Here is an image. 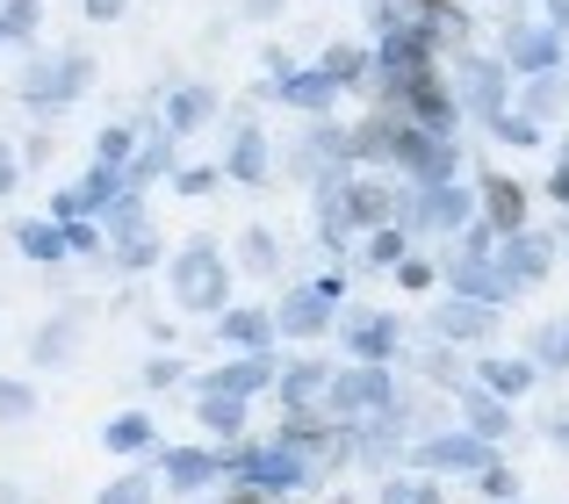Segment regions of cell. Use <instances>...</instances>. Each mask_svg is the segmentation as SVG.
I'll return each mask as SVG.
<instances>
[{"instance_id":"obj_42","label":"cell","mask_w":569,"mask_h":504,"mask_svg":"<svg viewBox=\"0 0 569 504\" xmlns=\"http://www.w3.org/2000/svg\"><path fill=\"white\" fill-rule=\"evenodd\" d=\"M548 29H556V37L569 29V0H548Z\"/></svg>"},{"instance_id":"obj_20","label":"cell","mask_w":569,"mask_h":504,"mask_svg":"<svg viewBox=\"0 0 569 504\" xmlns=\"http://www.w3.org/2000/svg\"><path fill=\"white\" fill-rule=\"evenodd\" d=\"M231 181H238V188H260V181H267V130H260V123H238V144H231Z\"/></svg>"},{"instance_id":"obj_14","label":"cell","mask_w":569,"mask_h":504,"mask_svg":"<svg viewBox=\"0 0 569 504\" xmlns=\"http://www.w3.org/2000/svg\"><path fill=\"white\" fill-rule=\"evenodd\" d=\"M332 396V367L303 361V367H281V411H325Z\"/></svg>"},{"instance_id":"obj_9","label":"cell","mask_w":569,"mask_h":504,"mask_svg":"<svg viewBox=\"0 0 569 504\" xmlns=\"http://www.w3.org/2000/svg\"><path fill=\"white\" fill-rule=\"evenodd\" d=\"M94 80V58H58V65H37V72H22V101H37V109H58V101H72L80 87Z\"/></svg>"},{"instance_id":"obj_8","label":"cell","mask_w":569,"mask_h":504,"mask_svg":"<svg viewBox=\"0 0 569 504\" xmlns=\"http://www.w3.org/2000/svg\"><path fill=\"white\" fill-rule=\"evenodd\" d=\"M562 37L548 22H505V72H556Z\"/></svg>"},{"instance_id":"obj_4","label":"cell","mask_w":569,"mask_h":504,"mask_svg":"<svg viewBox=\"0 0 569 504\" xmlns=\"http://www.w3.org/2000/svg\"><path fill=\"white\" fill-rule=\"evenodd\" d=\"M339 295H347V281H339V274H325V281H310V289L281 295V310H274V339H318L325 324L339 317Z\"/></svg>"},{"instance_id":"obj_2","label":"cell","mask_w":569,"mask_h":504,"mask_svg":"<svg viewBox=\"0 0 569 504\" xmlns=\"http://www.w3.org/2000/svg\"><path fill=\"white\" fill-rule=\"evenodd\" d=\"M389 411H397V375L389 367H332V396H325L332 425H376Z\"/></svg>"},{"instance_id":"obj_37","label":"cell","mask_w":569,"mask_h":504,"mask_svg":"<svg viewBox=\"0 0 569 504\" xmlns=\"http://www.w3.org/2000/svg\"><path fill=\"white\" fill-rule=\"evenodd\" d=\"M397 281H403V289H426L432 266H426V260H403V266H397Z\"/></svg>"},{"instance_id":"obj_25","label":"cell","mask_w":569,"mask_h":504,"mask_svg":"<svg viewBox=\"0 0 569 504\" xmlns=\"http://www.w3.org/2000/svg\"><path fill=\"white\" fill-rule=\"evenodd\" d=\"M318 72L332 87H353V80H368V51H361V43H332V51L318 58Z\"/></svg>"},{"instance_id":"obj_30","label":"cell","mask_w":569,"mask_h":504,"mask_svg":"<svg viewBox=\"0 0 569 504\" xmlns=\"http://www.w3.org/2000/svg\"><path fill=\"white\" fill-rule=\"evenodd\" d=\"M238 260H246L252 274H274V266H281V245H274V231H246V245H238Z\"/></svg>"},{"instance_id":"obj_3","label":"cell","mask_w":569,"mask_h":504,"mask_svg":"<svg viewBox=\"0 0 569 504\" xmlns=\"http://www.w3.org/2000/svg\"><path fill=\"white\" fill-rule=\"evenodd\" d=\"M167 289H173V303H181V310H223L231 266H223V252L209 245V239H194V245H181L167 260Z\"/></svg>"},{"instance_id":"obj_39","label":"cell","mask_w":569,"mask_h":504,"mask_svg":"<svg viewBox=\"0 0 569 504\" xmlns=\"http://www.w3.org/2000/svg\"><path fill=\"white\" fill-rule=\"evenodd\" d=\"M548 195L569 202V144H562V159H556V181H548Z\"/></svg>"},{"instance_id":"obj_5","label":"cell","mask_w":569,"mask_h":504,"mask_svg":"<svg viewBox=\"0 0 569 504\" xmlns=\"http://www.w3.org/2000/svg\"><path fill=\"white\" fill-rule=\"evenodd\" d=\"M447 87H455V101L469 115H483V123L505 115V65H498V58H461V65L447 72Z\"/></svg>"},{"instance_id":"obj_24","label":"cell","mask_w":569,"mask_h":504,"mask_svg":"<svg viewBox=\"0 0 569 504\" xmlns=\"http://www.w3.org/2000/svg\"><path fill=\"white\" fill-rule=\"evenodd\" d=\"M14 245H22L29 252V260H66V224H51V216H37V224H22V231H14Z\"/></svg>"},{"instance_id":"obj_16","label":"cell","mask_w":569,"mask_h":504,"mask_svg":"<svg viewBox=\"0 0 569 504\" xmlns=\"http://www.w3.org/2000/svg\"><path fill=\"white\" fill-rule=\"evenodd\" d=\"M217 332H223V346H238V353H267L274 346V310H223Z\"/></svg>"},{"instance_id":"obj_40","label":"cell","mask_w":569,"mask_h":504,"mask_svg":"<svg viewBox=\"0 0 569 504\" xmlns=\"http://www.w3.org/2000/svg\"><path fill=\"white\" fill-rule=\"evenodd\" d=\"M14 181H22V167H14V152H8V144H0V195H8Z\"/></svg>"},{"instance_id":"obj_27","label":"cell","mask_w":569,"mask_h":504,"mask_svg":"<svg viewBox=\"0 0 569 504\" xmlns=\"http://www.w3.org/2000/svg\"><path fill=\"white\" fill-rule=\"evenodd\" d=\"M159 497V476L152 468H130V476H116L109 491H101V504H152Z\"/></svg>"},{"instance_id":"obj_26","label":"cell","mask_w":569,"mask_h":504,"mask_svg":"<svg viewBox=\"0 0 569 504\" xmlns=\"http://www.w3.org/2000/svg\"><path fill=\"white\" fill-rule=\"evenodd\" d=\"M109 454H144L152 447V419H144V411H130V419H109Z\"/></svg>"},{"instance_id":"obj_44","label":"cell","mask_w":569,"mask_h":504,"mask_svg":"<svg viewBox=\"0 0 569 504\" xmlns=\"http://www.w3.org/2000/svg\"><path fill=\"white\" fill-rule=\"evenodd\" d=\"M246 14H274V0H246Z\"/></svg>"},{"instance_id":"obj_31","label":"cell","mask_w":569,"mask_h":504,"mask_svg":"<svg viewBox=\"0 0 569 504\" xmlns=\"http://www.w3.org/2000/svg\"><path fill=\"white\" fill-rule=\"evenodd\" d=\"M29 411H37V390H29V382H8V375H0V425L29 419Z\"/></svg>"},{"instance_id":"obj_7","label":"cell","mask_w":569,"mask_h":504,"mask_svg":"<svg viewBox=\"0 0 569 504\" xmlns=\"http://www.w3.org/2000/svg\"><path fill=\"white\" fill-rule=\"evenodd\" d=\"M339 332H347V353H361V367H389V353L403 346L397 317L382 310H339Z\"/></svg>"},{"instance_id":"obj_36","label":"cell","mask_w":569,"mask_h":504,"mask_svg":"<svg viewBox=\"0 0 569 504\" xmlns=\"http://www.w3.org/2000/svg\"><path fill=\"white\" fill-rule=\"evenodd\" d=\"M483 491H490V497H512L519 476H512V468H483Z\"/></svg>"},{"instance_id":"obj_11","label":"cell","mask_w":569,"mask_h":504,"mask_svg":"<svg viewBox=\"0 0 569 504\" xmlns=\"http://www.w3.org/2000/svg\"><path fill=\"white\" fill-rule=\"evenodd\" d=\"M217 476H223V454H209V447H167L159 454V483L167 491H209Z\"/></svg>"},{"instance_id":"obj_13","label":"cell","mask_w":569,"mask_h":504,"mask_svg":"<svg viewBox=\"0 0 569 504\" xmlns=\"http://www.w3.org/2000/svg\"><path fill=\"white\" fill-rule=\"evenodd\" d=\"M274 382H281L274 353H238L231 367H217V375H209V390H231V396H260V390H274Z\"/></svg>"},{"instance_id":"obj_41","label":"cell","mask_w":569,"mask_h":504,"mask_svg":"<svg viewBox=\"0 0 569 504\" xmlns=\"http://www.w3.org/2000/svg\"><path fill=\"white\" fill-rule=\"evenodd\" d=\"M87 14H94V22H116V14H123V0H87Z\"/></svg>"},{"instance_id":"obj_29","label":"cell","mask_w":569,"mask_h":504,"mask_svg":"<svg viewBox=\"0 0 569 504\" xmlns=\"http://www.w3.org/2000/svg\"><path fill=\"white\" fill-rule=\"evenodd\" d=\"M94 159H101V167H116V173H123L130 159H138V130H101V138H94Z\"/></svg>"},{"instance_id":"obj_33","label":"cell","mask_w":569,"mask_h":504,"mask_svg":"<svg viewBox=\"0 0 569 504\" xmlns=\"http://www.w3.org/2000/svg\"><path fill=\"white\" fill-rule=\"evenodd\" d=\"M382 504H440V491H432V483H389Z\"/></svg>"},{"instance_id":"obj_28","label":"cell","mask_w":569,"mask_h":504,"mask_svg":"<svg viewBox=\"0 0 569 504\" xmlns=\"http://www.w3.org/2000/svg\"><path fill=\"white\" fill-rule=\"evenodd\" d=\"M533 367H569V317L533 332Z\"/></svg>"},{"instance_id":"obj_38","label":"cell","mask_w":569,"mask_h":504,"mask_svg":"<svg viewBox=\"0 0 569 504\" xmlns=\"http://www.w3.org/2000/svg\"><path fill=\"white\" fill-rule=\"evenodd\" d=\"M144 382H152V390H167V382H181V361H152V367H144Z\"/></svg>"},{"instance_id":"obj_12","label":"cell","mask_w":569,"mask_h":504,"mask_svg":"<svg viewBox=\"0 0 569 504\" xmlns=\"http://www.w3.org/2000/svg\"><path fill=\"white\" fill-rule=\"evenodd\" d=\"M498 266L512 281H541L548 266H556V239H548V231H512V239L498 245Z\"/></svg>"},{"instance_id":"obj_35","label":"cell","mask_w":569,"mask_h":504,"mask_svg":"<svg viewBox=\"0 0 569 504\" xmlns=\"http://www.w3.org/2000/svg\"><path fill=\"white\" fill-rule=\"evenodd\" d=\"M217 181H223L217 167H188V173H181V195H209V188H217Z\"/></svg>"},{"instance_id":"obj_43","label":"cell","mask_w":569,"mask_h":504,"mask_svg":"<svg viewBox=\"0 0 569 504\" xmlns=\"http://www.w3.org/2000/svg\"><path fill=\"white\" fill-rule=\"evenodd\" d=\"M548 433H556V447H569V411H562V419H556V425H548Z\"/></svg>"},{"instance_id":"obj_21","label":"cell","mask_w":569,"mask_h":504,"mask_svg":"<svg viewBox=\"0 0 569 504\" xmlns=\"http://www.w3.org/2000/svg\"><path fill=\"white\" fill-rule=\"evenodd\" d=\"M274 94L289 101V109H303V115H325V109H332V94H339V87L325 80V72H289V80H274Z\"/></svg>"},{"instance_id":"obj_18","label":"cell","mask_w":569,"mask_h":504,"mask_svg":"<svg viewBox=\"0 0 569 504\" xmlns=\"http://www.w3.org/2000/svg\"><path fill=\"white\" fill-rule=\"evenodd\" d=\"M461 419H469L476 440H505V433H512V404L490 396V390H461Z\"/></svg>"},{"instance_id":"obj_10","label":"cell","mask_w":569,"mask_h":504,"mask_svg":"<svg viewBox=\"0 0 569 504\" xmlns=\"http://www.w3.org/2000/svg\"><path fill=\"white\" fill-rule=\"evenodd\" d=\"M447 281H455V295H469V303H490V310H498L505 295L519 289V281L505 274L498 260H469V252H455V260H447Z\"/></svg>"},{"instance_id":"obj_22","label":"cell","mask_w":569,"mask_h":504,"mask_svg":"<svg viewBox=\"0 0 569 504\" xmlns=\"http://www.w3.org/2000/svg\"><path fill=\"white\" fill-rule=\"evenodd\" d=\"M209 115H217V94H209V87H181V94L167 101V138H188V130H202Z\"/></svg>"},{"instance_id":"obj_6","label":"cell","mask_w":569,"mask_h":504,"mask_svg":"<svg viewBox=\"0 0 569 504\" xmlns=\"http://www.w3.org/2000/svg\"><path fill=\"white\" fill-rule=\"evenodd\" d=\"M418 468H426V476H483V468H498V454L476 433H440V440L418 447Z\"/></svg>"},{"instance_id":"obj_32","label":"cell","mask_w":569,"mask_h":504,"mask_svg":"<svg viewBox=\"0 0 569 504\" xmlns=\"http://www.w3.org/2000/svg\"><path fill=\"white\" fill-rule=\"evenodd\" d=\"M37 361H72V317H58V324L37 332Z\"/></svg>"},{"instance_id":"obj_17","label":"cell","mask_w":569,"mask_h":504,"mask_svg":"<svg viewBox=\"0 0 569 504\" xmlns=\"http://www.w3.org/2000/svg\"><path fill=\"white\" fill-rule=\"evenodd\" d=\"M194 419L209 425V433H223V440H238L246 433V396H231V390H194Z\"/></svg>"},{"instance_id":"obj_34","label":"cell","mask_w":569,"mask_h":504,"mask_svg":"<svg viewBox=\"0 0 569 504\" xmlns=\"http://www.w3.org/2000/svg\"><path fill=\"white\" fill-rule=\"evenodd\" d=\"M66 245L72 252H101V224H87V216H80V224H66Z\"/></svg>"},{"instance_id":"obj_15","label":"cell","mask_w":569,"mask_h":504,"mask_svg":"<svg viewBox=\"0 0 569 504\" xmlns=\"http://www.w3.org/2000/svg\"><path fill=\"white\" fill-rule=\"evenodd\" d=\"M490 324H498V310H490V303H469V295H455V303L432 310V339H483Z\"/></svg>"},{"instance_id":"obj_23","label":"cell","mask_w":569,"mask_h":504,"mask_svg":"<svg viewBox=\"0 0 569 504\" xmlns=\"http://www.w3.org/2000/svg\"><path fill=\"white\" fill-rule=\"evenodd\" d=\"M533 375H541L533 361H483V390H490V396H505V404H512V396H527V390H533Z\"/></svg>"},{"instance_id":"obj_19","label":"cell","mask_w":569,"mask_h":504,"mask_svg":"<svg viewBox=\"0 0 569 504\" xmlns=\"http://www.w3.org/2000/svg\"><path fill=\"white\" fill-rule=\"evenodd\" d=\"M483 210H490V224H498L505 239H512V231L527 224V188L505 181V173H490V181H483Z\"/></svg>"},{"instance_id":"obj_1","label":"cell","mask_w":569,"mask_h":504,"mask_svg":"<svg viewBox=\"0 0 569 504\" xmlns=\"http://www.w3.org/2000/svg\"><path fill=\"white\" fill-rule=\"evenodd\" d=\"M223 476L231 483H246V491H260V497H281V491H303L310 476H318V462H310L303 447H289V440H260V447H238V454H223Z\"/></svg>"}]
</instances>
